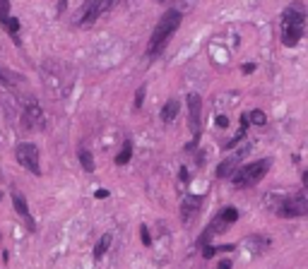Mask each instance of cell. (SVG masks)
I'll return each instance as SVG.
<instances>
[{"instance_id":"cell-1","label":"cell","mask_w":308,"mask_h":269,"mask_svg":"<svg viewBox=\"0 0 308 269\" xmlns=\"http://www.w3.org/2000/svg\"><path fill=\"white\" fill-rule=\"evenodd\" d=\"M306 31V7L301 2H291L284 7L280 17V39L286 48H294Z\"/></svg>"},{"instance_id":"cell-2","label":"cell","mask_w":308,"mask_h":269,"mask_svg":"<svg viewBox=\"0 0 308 269\" xmlns=\"http://www.w3.org/2000/svg\"><path fill=\"white\" fill-rule=\"evenodd\" d=\"M181 27V12L178 10H166L162 15V20L157 22V27L152 31V39H149V46H147V56L149 58H157L164 48H166L168 39L176 34V29Z\"/></svg>"},{"instance_id":"cell-3","label":"cell","mask_w":308,"mask_h":269,"mask_svg":"<svg viewBox=\"0 0 308 269\" xmlns=\"http://www.w3.org/2000/svg\"><path fill=\"white\" fill-rule=\"evenodd\" d=\"M267 171H270V161L260 159V161H251V164L241 166L231 180H234L236 187H251V185H255V183H260V180L265 178Z\"/></svg>"},{"instance_id":"cell-4","label":"cell","mask_w":308,"mask_h":269,"mask_svg":"<svg viewBox=\"0 0 308 269\" xmlns=\"http://www.w3.org/2000/svg\"><path fill=\"white\" fill-rule=\"evenodd\" d=\"M118 0H87L77 15V27H92L101 15H106Z\"/></svg>"},{"instance_id":"cell-5","label":"cell","mask_w":308,"mask_h":269,"mask_svg":"<svg viewBox=\"0 0 308 269\" xmlns=\"http://www.w3.org/2000/svg\"><path fill=\"white\" fill-rule=\"evenodd\" d=\"M15 159L22 168H27L31 176H41V161H39V147L34 142H20L15 147Z\"/></svg>"},{"instance_id":"cell-6","label":"cell","mask_w":308,"mask_h":269,"mask_svg":"<svg viewBox=\"0 0 308 269\" xmlns=\"http://www.w3.org/2000/svg\"><path fill=\"white\" fill-rule=\"evenodd\" d=\"M275 214L282 216V219L308 216V197H304V195H289V197H282L280 205L275 207Z\"/></svg>"},{"instance_id":"cell-7","label":"cell","mask_w":308,"mask_h":269,"mask_svg":"<svg viewBox=\"0 0 308 269\" xmlns=\"http://www.w3.org/2000/svg\"><path fill=\"white\" fill-rule=\"evenodd\" d=\"M186 103H188V125H190V130H193V135H200V127H202V96L200 94H188V99H186Z\"/></svg>"},{"instance_id":"cell-8","label":"cell","mask_w":308,"mask_h":269,"mask_svg":"<svg viewBox=\"0 0 308 269\" xmlns=\"http://www.w3.org/2000/svg\"><path fill=\"white\" fill-rule=\"evenodd\" d=\"M22 127L24 130H39V127H44V113H41V108H39V103L34 99H29L27 103H24Z\"/></svg>"},{"instance_id":"cell-9","label":"cell","mask_w":308,"mask_h":269,"mask_svg":"<svg viewBox=\"0 0 308 269\" xmlns=\"http://www.w3.org/2000/svg\"><path fill=\"white\" fill-rule=\"evenodd\" d=\"M202 202H205V197L202 195H186L183 197V202H181V221L183 224H190L193 219L197 216V211L202 207Z\"/></svg>"},{"instance_id":"cell-10","label":"cell","mask_w":308,"mask_h":269,"mask_svg":"<svg viewBox=\"0 0 308 269\" xmlns=\"http://www.w3.org/2000/svg\"><path fill=\"white\" fill-rule=\"evenodd\" d=\"M246 154V149H241L238 154H234V156H226L224 161L217 166V178H234L236 176V171L241 168V156Z\"/></svg>"},{"instance_id":"cell-11","label":"cell","mask_w":308,"mask_h":269,"mask_svg":"<svg viewBox=\"0 0 308 269\" xmlns=\"http://www.w3.org/2000/svg\"><path fill=\"white\" fill-rule=\"evenodd\" d=\"M12 205H15V211L22 216V221L29 226V231H36V224H34V219H31V214H29L27 200H24L20 192H15V195H12Z\"/></svg>"},{"instance_id":"cell-12","label":"cell","mask_w":308,"mask_h":269,"mask_svg":"<svg viewBox=\"0 0 308 269\" xmlns=\"http://www.w3.org/2000/svg\"><path fill=\"white\" fill-rule=\"evenodd\" d=\"M236 219H238V209H236V207H224V209L214 216V221L210 224V228H212V231H214V228H224L229 224H234Z\"/></svg>"},{"instance_id":"cell-13","label":"cell","mask_w":308,"mask_h":269,"mask_svg":"<svg viewBox=\"0 0 308 269\" xmlns=\"http://www.w3.org/2000/svg\"><path fill=\"white\" fill-rule=\"evenodd\" d=\"M178 111H181V101H178V99H171V101H166V103L162 106L159 118L164 120V123H171L173 118H178Z\"/></svg>"},{"instance_id":"cell-14","label":"cell","mask_w":308,"mask_h":269,"mask_svg":"<svg viewBox=\"0 0 308 269\" xmlns=\"http://www.w3.org/2000/svg\"><path fill=\"white\" fill-rule=\"evenodd\" d=\"M130 159H133V142L125 140L123 147H120V151H118V156H116V164H118V166H125Z\"/></svg>"},{"instance_id":"cell-15","label":"cell","mask_w":308,"mask_h":269,"mask_svg":"<svg viewBox=\"0 0 308 269\" xmlns=\"http://www.w3.org/2000/svg\"><path fill=\"white\" fill-rule=\"evenodd\" d=\"M111 248V233H106V236H101L99 243L94 245V260H101L104 255H106V250Z\"/></svg>"},{"instance_id":"cell-16","label":"cell","mask_w":308,"mask_h":269,"mask_svg":"<svg viewBox=\"0 0 308 269\" xmlns=\"http://www.w3.org/2000/svg\"><path fill=\"white\" fill-rule=\"evenodd\" d=\"M80 164H82V168L87 171V173H94V156H92V151L84 149V147H80Z\"/></svg>"},{"instance_id":"cell-17","label":"cell","mask_w":308,"mask_h":269,"mask_svg":"<svg viewBox=\"0 0 308 269\" xmlns=\"http://www.w3.org/2000/svg\"><path fill=\"white\" fill-rule=\"evenodd\" d=\"M243 140H246V130H241V127H238V132H236V135H234V137H231V140H229V142L224 145V149H231V147H236V145H238V142H243Z\"/></svg>"},{"instance_id":"cell-18","label":"cell","mask_w":308,"mask_h":269,"mask_svg":"<svg viewBox=\"0 0 308 269\" xmlns=\"http://www.w3.org/2000/svg\"><path fill=\"white\" fill-rule=\"evenodd\" d=\"M10 20V0H0V24Z\"/></svg>"},{"instance_id":"cell-19","label":"cell","mask_w":308,"mask_h":269,"mask_svg":"<svg viewBox=\"0 0 308 269\" xmlns=\"http://www.w3.org/2000/svg\"><path fill=\"white\" fill-rule=\"evenodd\" d=\"M251 123H253V125H265V123H267V116H265L262 111H253V113H251Z\"/></svg>"},{"instance_id":"cell-20","label":"cell","mask_w":308,"mask_h":269,"mask_svg":"<svg viewBox=\"0 0 308 269\" xmlns=\"http://www.w3.org/2000/svg\"><path fill=\"white\" fill-rule=\"evenodd\" d=\"M144 94H147V87H144V84H142V87H138V94H135V108H142Z\"/></svg>"},{"instance_id":"cell-21","label":"cell","mask_w":308,"mask_h":269,"mask_svg":"<svg viewBox=\"0 0 308 269\" xmlns=\"http://www.w3.org/2000/svg\"><path fill=\"white\" fill-rule=\"evenodd\" d=\"M140 240L144 243V245H152V236H149V228H147L144 224L140 226Z\"/></svg>"},{"instance_id":"cell-22","label":"cell","mask_w":308,"mask_h":269,"mask_svg":"<svg viewBox=\"0 0 308 269\" xmlns=\"http://www.w3.org/2000/svg\"><path fill=\"white\" fill-rule=\"evenodd\" d=\"M0 84H2V87H12V80H10V72L0 70Z\"/></svg>"},{"instance_id":"cell-23","label":"cell","mask_w":308,"mask_h":269,"mask_svg":"<svg viewBox=\"0 0 308 269\" xmlns=\"http://www.w3.org/2000/svg\"><path fill=\"white\" fill-rule=\"evenodd\" d=\"M109 195H111V192H109V190H104V187H101V190H96V192H94V197H96V200H106V197H109Z\"/></svg>"},{"instance_id":"cell-24","label":"cell","mask_w":308,"mask_h":269,"mask_svg":"<svg viewBox=\"0 0 308 269\" xmlns=\"http://www.w3.org/2000/svg\"><path fill=\"white\" fill-rule=\"evenodd\" d=\"M229 125V118L226 116H217V127H226Z\"/></svg>"},{"instance_id":"cell-25","label":"cell","mask_w":308,"mask_h":269,"mask_svg":"<svg viewBox=\"0 0 308 269\" xmlns=\"http://www.w3.org/2000/svg\"><path fill=\"white\" fill-rule=\"evenodd\" d=\"M234 265H231V260H219V265H217V269H231Z\"/></svg>"},{"instance_id":"cell-26","label":"cell","mask_w":308,"mask_h":269,"mask_svg":"<svg viewBox=\"0 0 308 269\" xmlns=\"http://www.w3.org/2000/svg\"><path fill=\"white\" fill-rule=\"evenodd\" d=\"M243 72H246V75L255 72V62H246V65H243Z\"/></svg>"},{"instance_id":"cell-27","label":"cell","mask_w":308,"mask_h":269,"mask_svg":"<svg viewBox=\"0 0 308 269\" xmlns=\"http://www.w3.org/2000/svg\"><path fill=\"white\" fill-rule=\"evenodd\" d=\"M304 185H306V187H308V171H306V173H304Z\"/></svg>"},{"instance_id":"cell-28","label":"cell","mask_w":308,"mask_h":269,"mask_svg":"<svg viewBox=\"0 0 308 269\" xmlns=\"http://www.w3.org/2000/svg\"><path fill=\"white\" fill-rule=\"evenodd\" d=\"M0 200H2V192H0Z\"/></svg>"},{"instance_id":"cell-29","label":"cell","mask_w":308,"mask_h":269,"mask_svg":"<svg viewBox=\"0 0 308 269\" xmlns=\"http://www.w3.org/2000/svg\"><path fill=\"white\" fill-rule=\"evenodd\" d=\"M159 2H164V0H159Z\"/></svg>"}]
</instances>
